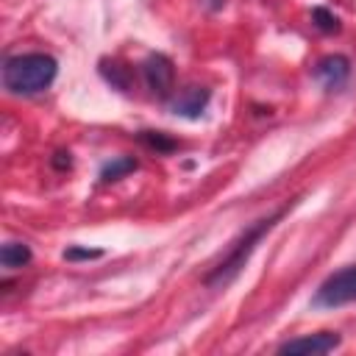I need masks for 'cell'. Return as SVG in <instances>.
Segmentation results:
<instances>
[{"mask_svg":"<svg viewBox=\"0 0 356 356\" xmlns=\"http://www.w3.org/2000/svg\"><path fill=\"white\" fill-rule=\"evenodd\" d=\"M58 64L47 53L11 56L3 64V86L14 95H39L56 81Z\"/></svg>","mask_w":356,"mask_h":356,"instance_id":"obj_1","label":"cell"},{"mask_svg":"<svg viewBox=\"0 0 356 356\" xmlns=\"http://www.w3.org/2000/svg\"><path fill=\"white\" fill-rule=\"evenodd\" d=\"M278 220V214H273V217H267V220H259L253 228H248L245 231V236L239 239V242H234V248L228 250V256L206 275V286H225L242 267H245V261H248V256L253 253V248H256V242L273 228V222Z\"/></svg>","mask_w":356,"mask_h":356,"instance_id":"obj_2","label":"cell"},{"mask_svg":"<svg viewBox=\"0 0 356 356\" xmlns=\"http://www.w3.org/2000/svg\"><path fill=\"white\" fill-rule=\"evenodd\" d=\"M353 300H356V264L342 267L334 275H328L317 286V292L312 298V306L337 309V306H345V303H353Z\"/></svg>","mask_w":356,"mask_h":356,"instance_id":"obj_3","label":"cell"},{"mask_svg":"<svg viewBox=\"0 0 356 356\" xmlns=\"http://www.w3.org/2000/svg\"><path fill=\"white\" fill-rule=\"evenodd\" d=\"M339 334L331 331H320V334H306L298 339H289L278 348V353H300V356H314V353H331L334 348H339Z\"/></svg>","mask_w":356,"mask_h":356,"instance_id":"obj_4","label":"cell"},{"mask_svg":"<svg viewBox=\"0 0 356 356\" xmlns=\"http://www.w3.org/2000/svg\"><path fill=\"white\" fill-rule=\"evenodd\" d=\"M142 75L147 81V89L153 95H167L170 86H172V61L161 53L150 56L145 64H142Z\"/></svg>","mask_w":356,"mask_h":356,"instance_id":"obj_5","label":"cell"},{"mask_svg":"<svg viewBox=\"0 0 356 356\" xmlns=\"http://www.w3.org/2000/svg\"><path fill=\"white\" fill-rule=\"evenodd\" d=\"M350 75V61L345 56H325L317 61L314 67V78L325 86V89H337L345 83V78Z\"/></svg>","mask_w":356,"mask_h":356,"instance_id":"obj_6","label":"cell"},{"mask_svg":"<svg viewBox=\"0 0 356 356\" xmlns=\"http://www.w3.org/2000/svg\"><path fill=\"white\" fill-rule=\"evenodd\" d=\"M209 103V89L203 86H186L175 95V100L170 103L172 114H181V117H200L203 108Z\"/></svg>","mask_w":356,"mask_h":356,"instance_id":"obj_7","label":"cell"},{"mask_svg":"<svg viewBox=\"0 0 356 356\" xmlns=\"http://www.w3.org/2000/svg\"><path fill=\"white\" fill-rule=\"evenodd\" d=\"M31 261V248L25 242H6L3 250H0V264L6 270H17V267H25Z\"/></svg>","mask_w":356,"mask_h":356,"instance_id":"obj_8","label":"cell"},{"mask_svg":"<svg viewBox=\"0 0 356 356\" xmlns=\"http://www.w3.org/2000/svg\"><path fill=\"white\" fill-rule=\"evenodd\" d=\"M131 170H136V161H134L131 156H120V159H114L111 164L103 167L100 178H103V181H117V178H122V175L131 172Z\"/></svg>","mask_w":356,"mask_h":356,"instance_id":"obj_9","label":"cell"},{"mask_svg":"<svg viewBox=\"0 0 356 356\" xmlns=\"http://www.w3.org/2000/svg\"><path fill=\"white\" fill-rule=\"evenodd\" d=\"M312 19H314V25L320 28V31H325V33H334V31H339V19L328 11V8H323V6H317L314 11H312Z\"/></svg>","mask_w":356,"mask_h":356,"instance_id":"obj_10","label":"cell"},{"mask_svg":"<svg viewBox=\"0 0 356 356\" xmlns=\"http://www.w3.org/2000/svg\"><path fill=\"white\" fill-rule=\"evenodd\" d=\"M139 139H142L147 147H153V150H172V147H175L172 139H167V136H161V134H150V131L139 134Z\"/></svg>","mask_w":356,"mask_h":356,"instance_id":"obj_11","label":"cell"},{"mask_svg":"<svg viewBox=\"0 0 356 356\" xmlns=\"http://www.w3.org/2000/svg\"><path fill=\"white\" fill-rule=\"evenodd\" d=\"M67 259H97L100 256V250H83V248H70L67 253H64Z\"/></svg>","mask_w":356,"mask_h":356,"instance_id":"obj_12","label":"cell"},{"mask_svg":"<svg viewBox=\"0 0 356 356\" xmlns=\"http://www.w3.org/2000/svg\"><path fill=\"white\" fill-rule=\"evenodd\" d=\"M53 164L56 167H70V153H61V159H56Z\"/></svg>","mask_w":356,"mask_h":356,"instance_id":"obj_13","label":"cell"}]
</instances>
